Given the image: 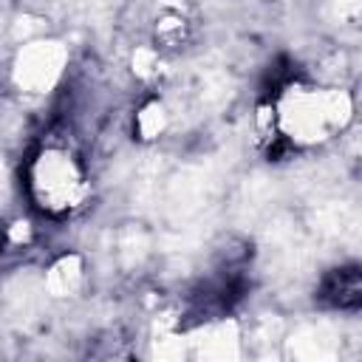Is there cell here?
Returning <instances> with one entry per match:
<instances>
[{
    "label": "cell",
    "instance_id": "obj_1",
    "mask_svg": "<svg viewBox=\"0 0 362 362\" xmlns=\"http://www.w3.org/2000/svg\"><path fill=\"white\" fill-rule=\"evenodd\" d=\"M25 184L34 206L42 215L65 218L85 195V170L68 141H48L31 156Z\"/></svg>",
    "mask_w": 362,
    "mask_h": 362
},
{
    "label": "cell",
    "instance_id": "obj_2",
    "mask_svg": "<svg viewBox=\"0 0 362 362\" xmlns=\"http://www.w3.org/2000/svg\"><path fill=\"white\" fill-rule=\"evenodd\" d=\"M317 300L325 308L334 311H356L362 305V277H359V266H339L331 269L317 288Z\"/></svg>",
    "mask_w": 362,
    "mask_h": 362
}]
</instances>
